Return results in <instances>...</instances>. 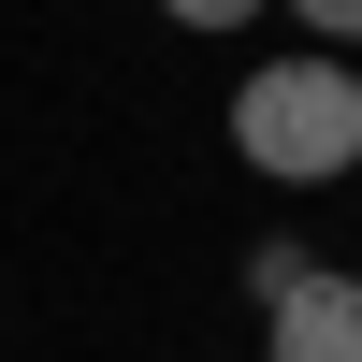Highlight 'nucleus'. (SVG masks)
Listing matches in <instances>:
<instances>
[{"label": "nucleus", "instance_id": "f257e3e1", "mask_svg": "<svg viewBox=\"0 0 362 362\" xmlns=\"http://www.w3.org/2000/svg\"><path fill=\"white\" fill-rule=\"evenodd\" d=\"M232 160L261 174V189H334V174H362V58H261L247 87H232Z\"/></svg>", "mask_w": 362, "mask_h": 362}, {"label": "nucleus", "instance_id": "f03ea898", "mask_svg": "<svg viewBox=\"0 0 362 362\" xmlns=\"http://www.w3.org/2000/svg\"><path fill=\"white\" fill-rule=\"evenodd\" d=\"M261 362H362V276L319 261L290 305H261Z\"/></svg>", "mask_w": 362, "mask_h": 362}, {"label": "nucleus", "instance_id": "7ed1b4c3", "mask_svg": "<svg viewBox=\"0 0 362 362\" xmlns=\"http://www.w3.org/2000/svg\"><path fill=\"white\" fill-rule=\"evenodd\" d=\"M305 276H319V247H305V232H261V247H247V305H290Z\"/></svg>", "mask_w": 362, "mask_h": 362}, {"label": "nucleus", "instance_id": "20e7f679", "mask_svg": "<svg viewBox=\"0 0 362 362\" xmlns=\"http://www.w3.org/2000/svg\"><path fill=\"white\" fill-rule=\"evenodd\" d=\"M290 44H319V58H348V44H362V0H290Z\"/></svg>", "mask_w": 362, "mask_h": 362}, {"label": "nucleus", "instance_id": "39448f33", "mask_svg": "<svg viewBox=\"0 0 362 362\" xmlns=\"http://www.w3.org/2000/svg\"><path fill=\"white\" fill-rule=\"evenodd\" d=\"M160 15H174V29H261L276 0H160Z\"/></svg>", "mask_w": 362, "mask_h": 362}]
</instances>
